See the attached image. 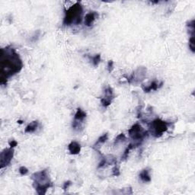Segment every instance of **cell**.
Returning a JSON list of instances; mask_svg holds the SVG:
<instances>
[{"label": "cell", "mask_w": 195, "mask_h": 195, "mask_svg": "<svg viewBox=\"0 0 195 195\" xmlns=\"http://www.w3.org/2000/svg\"><path fill=\"white\" fill-rule=\"evenodd\" d=\"M151 133L155 137H158L168 129V123L160 119H156L151 123L150 126Z\"/></svg>", "instance_id": "obj_5"}, {"label": "cell", "mask_w": 195, "mask_h": 195, "mask_svg": "<svg viewBox=\"0 0 195 195\" xmlns=\"http://www.w3.org/2000/svg\"><path fill=\"white\" fill-rule=\"evenodd\" d=\"M139 177L143 182H149L151 181V177L149 171L148 169H144L139 174Z\"/></svg>", "instance_id": "obj_11"}, {"label": "cell", "mask_w": 195, "mask_h": 195, "mask_svg": "<svg viewBox=\"0 0 195 195\" xmlns=\"http://www.w3.org/2000/svg\"><path fill=\"white\" fill-rule=\"evenodd\" d=\"M13 155H14V149L11 147L5 149L1 152V155H0L1 168H3L9 165L13 158Z\"/></svg>", "instance_id": "obj_6"}, {"label": "cell", "mask_w": 195, "mask_h": 195, "mask_svg": "<svg viewBox=\"0 0 195 195\" xmlns=\"http://www.w3.org/2000/svg\"><path fill=\"white\" fill-rule=\"evenodd\" d=\"M107 138H108V135H107V133H104V134H103L102 136H100L99 139H98V141L96 142V143L94 145L93 148H94V149H95L96 147L99 146L101 144L104 143V142H106V140L107 139Z\"/></svg>", "instance_id": "obj_13"}, {"label": "cell", "mask_w": 195, "mask_h": 195, "mask_svg": "<svg viewBox=\"0 0 195 195\" xmlns=\"http://www.w3.org/2000/svg\"><path fill=\"white\" fill-rule=\"evenodd\" d=\"M158 84L157 83L156 81H153V82L150 84V85L147 86L146 88H144L143 87L142 88H143V91H145V92H149V91H152V90H153V91H156V90L158 89Z\"/></svg>", "instance_id": "obj_14"}, {"label": "cell", "mask_w": 195, "mask_h": 195, "mask_svg": "<svg viewBox=\"0 0 195 195\" xmlns=\"http://www.w3.org/2000/svg\"><path fill=\"white\" fill-rule=\"evenodd\" d=\"M100 61H101V55L100 54H97L91 57V62L94 66H97L99 64Z\"/></svg>", "instance_id": "obj_15"}, {"label": "cell", "mask_w": 195, "mask_h": 195, "mask_svg": "<svg viewBox=\"0 0 195 195\" xmlns=\"http://www.w3.org/2000/svg\"><path fill=\"white\" fill-rule=\"evenodd\" d=\"M98 14L94 11H92V12H89L85 15V24L88 27L91 26V24H93L94 21H95L96 18H97Z\"/></svg>", "instance_id": "obj_9"}, {"label": "cell", "mask_w": 195, "mask_h": 195, "mask_svg": "<svg viewBox=\"0 0 195 195\" xmlns=\"http://www.w3.org/2000/svg\"><path fill=\"white\" fill-rule=\"evenodd\" d=\"M113 98V90L110 88V86H107V88L104 90V96L101 99V104L103 107H107L111 103L112 100Z\"/></svg>", "instance_id": "obj_7"}, {"label": "cell", "mask_w": 195, "mask_h": 195, "mask_svg": "<svg viewBox=\"0 0 195 195\" xmlns=\"http://www.w3.org/2000/svg\"><path fill=\"white\" fill-rule=\"evenodd\" d=\"M31 179L34 181L33 185L39 194H44L46 193V190L49 187H52V184L50 181L46 170H43L39 172L34 173L32 175Z\"/></svg>", "instance_id": "obj_2"}, {"label": "cell", "mask_w": 195, "mask_h": 195, "mask_svg": "<svg viewBox=\"0 0 195 195\" xmlns=\"http://www.w3.org/2000/svg\"><path fill=\"white\" fill-rule=\"evenodd\" d=\"M18 145V142H16L15 140H11V142H9V145H10V147H11V148H14V147H15L16 145Z\"/></svg>", "instance_id": "obj_21"}, {"label": "cell", "mask_w": 195, "mask_h": 195, "mask_svg": "<svg viewBox=\"0 0 195 195\" xmlns=\"http://www.w3.org/2000/svg\"><path fill=\"white\" fill-rule=\"evenodd\" d=\"M129 136L135 141L136 143L138 145H140L141 142L145 139L146 136H148V132L144 130L143 128L138 123L133 125L130 129H129Z\"/></svg>", "instance_id": "obj_4"}, {"label": "cell", "mask_w": 195, "mask_h": 195, "mask_svg": "<svg viewBox=\"0 0 195 195\" xmlns=\"http://www.w3.org/2000/svg\"><path fill=\"white\" fill-rule=\"evenodd\" d=\"M189 47L193 53H194V35H190L189 39Z\"/></svg>", "instance_id": "obj_16"}, {"label": "cell", "mask_w": 195, "mask_h": 195, "mask_svg": "<svg viewBox=\"0 0 195 195\" xmlns=\"http://www.w3.org/2000/svg\"><path fill=\"white\" fill-rule=\"evenodd\" d=\"M82 7L78 2L71 6L66 12L63 20L64 25H70L72 24H78L82 21Z\"/></svg>", "instance_id": "obj_3"}, {"label": "cell", "mask_w": 195, "mask_h": 195, "mask_svg": "<svg viewBox=\"0 0 195 195\" xmlns=\"http://www.w3.org/2000/svg\"><path fill=\"white\" fill-rule=\"evenodd\" d=\"M38 125H39L38 121L31 122V123H29V124L26 126L25 129H24V132L27 133H34L36 129H37V127H38Z\"/></svg>", "instance_id": "obj_10"}, {"label": "cell", "mask_w": 195, "mask_h": 195, "mask_svg": "<svg viewBox=\"0 0 195 195\" xmlns=\"http://www.w3.org/2000/svg\"><path fill=\"white\" fill-rule=\"evenodd\" d=\"M125 140H126V136H125V135L123 134V133H120V135H118V136L116 137L115 141H114V144H118L119 142H123V141Z\"/></svg>", "instance_id": "obj_17"}, {"label": "cell", "mask_w": 195, "mask_h": 195, "mask_svg": "<svg viewBox=\"0 0 195 195\" xmlns=\"http://www.w3.org/2000/svg\"><path fill=\"white\" fill-rule=\"evenodd\" d=\"M113 61H109L108 62V71L109 72H111L112 70H113Z\"/></svg>", "instance_id": "obj_22"}, {"label": "cell", "mask_w": 195, "mask_h": 195, "mask_svg": "<svg viewBox=\"0 0 195 195\" xmlns=\"http://www.w3.org/2000/svg\"><path fill=\"white\" fill-rule=\"evenodd\" d=\"M72 184V183H71V181H66V182L64 183L63 184V187H62V188H63V190H66L67 188H69V186Z\"/></svg>", "instance_id": "obj_20"}, {"label": "cell", "mask_w": 195, "mask_h": 195, "mask_svg": "<svg viewBox=\"0 0 195 195\" xmlns=\"http://www.w3.org/2000/svg\"><path fill=\"white\" fill-rule=\"evenodd\" d=\"M85 117H86V113H85V112L83 111L82 109L78 108V110H77L76 113H75V117H74V118H75V120H76V121L82 122L83 121Z\"/></svg>", "instance_id": "obj_12"}, {"label": "cell", "mask_w": 195, "mask_h": 195, "mask_svg": "<svg viewBox=\"0 0 195 195\" xmlns=\"http://www.w3.org/2000/svg\"><path fill=\"white\" fill-rule=\"evenodd\" d=\"M27 172H28V169H27L26 167L24 166L20 167L19 173L21 174V175H25V174H27Z\"/></svg>", "instance_id": "obj_18"}, {"label": "cell", "mask_w": 195, "mask_h": 195, "mask_svg": "<svg viewBox=\"0 0 195 195\" xmlns=\"http://www.w3.org/2000/svg\"><path fill=\"white\" fill-rule=\"evenodd\" d=\"M23 63L14 48L7 46L1 50V83L22 69Z\"/></svg>", "instance_id": "obj_1"}, {"label": "cell", "mask_w": 195, "mask_h": 195, "mask_svg": "<svg viewBox=\"0 0 195 195\" xmlns=\"http://www.w3.org/2000/svg\"><path fill=\"white\" fill-rule=\"evenodd\" d=\"M68 149H69V152L72 155H76V154L79 153L80 150H81V146L80 144L78 143L75 141H72L69 143V145H68Z\"/></svg>", "instance_id": "obj_8"}, {"label": "cell", "mask_w": 195, "mask_h": 195, "mask_svg": "<svg viewBox=\"0 0 195 195\" xmlns=\"http://www.w3.org/2000/svg\"><path fill=\"white\" fill-rule=\"evenodd\" d=\"M113 175L114 176L120 175V171H119V168H117V167H115V168L113 169Z\"/></svg>", "instance_id": "obj_19"}]
</instances>
